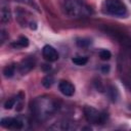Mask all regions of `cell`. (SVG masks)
I'll use <instances>...</instances> for the list:
<instances>
[{"label":"cell","mask_w":131,"mask_h":131,"mask_svg":"<svg viewBox=\"0 0 131 131\" xmlns=\"http://www.w3.org/2000/svg\"><path fill=\"white\" fill-rule=\"evenodd\" d=\"M72 61L77 64V66H84L87 63L88 61V58L85 57V56H76V57H73L72 58Z\"/></svg>","instance_id":"7c38bea8"},{"label":"cell","mask_w":131,"mask_h":131,"mask_svg":"<svg viewBox=\"0 0 131 131\" xmlns=\"http://www.w3.org/2000/svg\"><path fill=\"white\" fill-rule=\"evenodd\" d=\"M83 112H84V116H85L86 120L92 124L101 125V124L105 123V121L107 119V115L105 113L100 112L92 106H85L83 108Z\"/></svg>","instance_id":"277c9868"},{"label":"cell","mask_w":131,"mask_h":131,"mask_svg":"<svg viewBox=\"0 0 131 131\" xmlns=\"http://www.w3.org/2000/svg\"><path fill=\"white\" fill-rule=\"evenodd\" d=\"M13 1H16V2H19V3H23V4H26V5H29L33 8H35L36 10L39 11V6L37 5V3L35 2V0H13Z\"/></svg>","instance_id":"9a60e30c"},{"label":"cell","mask_w":131,"mask_h":131,"mask_svg":"<svg viewBox=\"0 0 131 131\" xmlns=\"http://www.w3.org/2000/svg\"><path fill=\"white\" fill-rule=\"evenodd\" d=\"M99 57L102 59V60H108L111 57H112V53L106 50V49H103V50H100L99 52Z\"/></svg>","instance_id":"2e32d148"},{"label":"cell","mask_w":131,"mask_h":131,"mask_svg":"<svg viewBox=\"0 0 131 131\" xmlns=\"http://www.w3.org/2000/svg\"><path fill=\"white\" fill-rule=\"evenodd\" d=\"M35 63H36V60H35V58H33L32 56H29V57L23 59L21 62H20L19 66H18V71H19V73L23 74V75L29 73V72L35 67Z\"/></svg>","instance_id":"52a82bcc"},{"label":"cell","mask_w":131,"mask_h":131,"mask_svg":"<svg viewBox=\"0 0 131 131\" xmlns=\"http://www.w3.org/2000/svg\"><path fill=\"white\" fill-rule=\"evenodd\" d=\"M29 45V39L25 36H20L17 40H15L14 42L11 43V46L15 49H19V48H25Z\"/></svg>","instance_id":"9c48e42d"},{"label":"cell","mask_w":131,"mask_h":131,"mask_svg":"<svg viewBox=\"0 0 131 131\" xmlns=\"http://www.w3.org/2000/svg\"><path fill=\"white\" fill-rule=\"evenodd\" d=\"M10 19H11L10 9L8 8V6L2 5V7H1V23L7 24L10 21Z\"/></svg>","instance_id":"30bf717a"},{"label":"cell","mask_w":131,"mask_h":131,"mask_svg":"<svg viewBox=\"0 0 131 131\" xmlns=\"http://www.w3.org/2000/svg\"><path fill=\"white\" fill-rule=\"evenodd\" d=\"M64 9L68 15L73 17H84L91 13V9L80 0H66Z\"/></svg>","instance_id":"7a4b0ae2"},{"label":"cell","mask_w":131,"mask_h":131,"mask_svg":"<svg viewBox=\"0 0 131 131\" xmlns=\"http://www.w3.org/2000/svg\"><path fill=\"white\" fill-rule=\"evenodd\" d=\"M90 44V41L89 40H86V39H79L77 41V45L80 46V47H86Z\"/></svg>","instance_id":"e0dca14e"},{"label":"cell","mask_w":131,"mask_h":131,"mask_svg":"<svg viewBox=\"0 0 131 131\" xmlns=\"http://www.w3.org/2000/svg\"><path fill=\"white\" fill-rule=\"evenodd\" d=\"M102 10L104 13L116 17H125L128 13L127 7L122 0H105Z\"/></svg>","instance_id":"3957f363"},{"label":"cell","mask_w":131,"mask_h":131,"mask_svg":"<svg viewBox=\"0 0 131 131\" xmlns=\"http://www.w3.org/2000/svg\"><path fill=\"white\" fill-rule=\"evenodd\" d=\"M101 72L104 73V74L108 73V72H110V66H108V64H104V66H102V67H101Z\"/></svg>","instance_id":"ac0fdd59"},{"label":"cell","mask_w":131,"mask_h":131,"mask_svg":"<svg viewBox=\"0 0 131 131\" xmlns=\"http://www.w3.org/2000/svg\"><path fill=\"white\" fill-rule=\"evenodd\" d=\"M0 125L6 129L20 130L24 127V121L19 118H3L0 121Z\"/></svg>","instance_id":"5b68a950"},{"label":"cell","mask_w":131,"mask_h":131,"mask_svg":"<svg viewBox=\"0 0 131 131\" xmlns=\"http://www.w3.org/2000/svg\"><path fill=\"white\" fill-rule=\"evenodd\" d=\"M14 72H15V67L13 64H10V66H6L4 69H3V74L6 78H11L13 75H14Z\"/></svg>","instance_id":"8fae6325"},{"label":"cell","mask_w":131,"mask_h":131,"mask_svg":"<svg viewBox=\"0 0 131 131\" xmlns=\"http://www.w3.org/2000/svg\"><path fill=\"white\" fill-rule=\"evenodd\" d=\"M17 100H18V95H17L16 97L8 98V99L5 101V103H4V107H5L6 110H10V108H12V107L14 106V104L17 102Z\"/></svg>","instance_id":"4fadbf2b"},{"label":"cell","mask_w":131,"mask_h":131,"mask_svg":"<svg viewBox=\"0 0 131 131\" xmlns=\"http://www.w3.org/2000/svg\"><path fill=\"white\" fill-rule=\"evenodd\" d=\"M53 82H54L53 77H52L51 75H48V76H46L45 78H43V80H42V85H43L45 88H49V87L52 86Z\"/></svg>","instance_id":"5bb4252c"},{"label":"cell","mask_w":131,"mask_h":131,"mask_svg":"<svg viewBox=\"0 0 131 131\" xmlns=\"http://www.w3.org/2000/svg\"><path fill=\"white\" fill-rule=\"evenodd\" d=\"M58 89L66 96H73L75 93V86L69 81H60L58 84Z\"/></svg>","instance_id":"ba28073f"},{"label":"cell","mask_w":131,"mask_h":131,"mask_svg":"<svg viewBox=\"0 0 131 131\" xmlns=\"http://www.w3.org/2000/svg\"><path fill=\"white\" fill-rule=\"evenodd\" d=\"M57 110V103L49 96L37 97L32 102V111L39 121H44L53 115Z\"/></svg>","instance_id":"6da1fadb"},{"label":"cell","mask_w":131,"mask_h":131,"mask_svg":"<svg viewBox=\"0 0 131 131\" xmlns=\"http://www.w3.org/2000/svg\"><path fill=\"white\" fill-rule=\"evenodd\" d=\"M5 41V32H4V30H2L1 31V42L3 43Z\"/></svg>","instance_id":"d6986e66"},{"label":"cell","mask_w":131,"mask_h":131,"mask_svg":"<svg viewBox=\"0 0 131 131\" xmlns=\"http://www.w3.org/2000/svg\"><path fill=\"white\" fill-rule=\"evenodd\" d=\"M42 55L43 57L49 61V62H52V61H56L59 57L58 55V52L56 51V49L50 45H45L42 49Z\"/></svg>","instance_id":"8992f818"}]
</instances>
